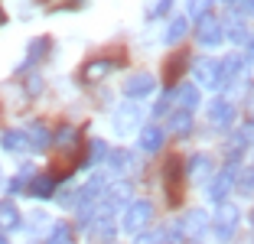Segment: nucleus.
Segmentation results:
<instances>
[{
	"label": "nucleus",
	"mask_w": 254,
	"mask_h": 244,
	"mask_svg": "<svg viewBox=\"0 0 254 244\" xmlns=\"http://www.w3.org/2000/svg\"><path fill=\"white\" fill-rule=\"evenodd\" d=\"M150 218H153V205H150L147 199H134L130 205L124 208V218H121V228L127 231V235H140L143 228L150 225Z\"/></svg>",
	"instance_id": "nucleus-1"
},
{
	"label": "nucleus",
	"mask_w": 254,
	"mask_h": 244,
	"mask_svg": "<svg viewBox=\"0 0 254 244\" xmlns=\"http://www.w3.org/2000/svg\"><path fill=\"white\" fill-rule=\"evenodd\" d=\"M238 218H241L238 205H232V202H222V205H218V212H215V235H218V241H228V238L235 235Z\"/></svg>",
	"instance_id": "nucleus-2"
},
{
	"label": "nucleus",
	"mask_w": 254,
	"mask_h": 244,
	"mask_svg": "<svg viewBox=\"0 0 254 244\" xmlns=\"http://www.w3.org/2000/svg\"><path fill=\"white\" fill-rule=\"evenodd\" d=\"M140 108H137L134 101H127V104H121L118 111H114V118H111V127H114V133H121V137H127V133H134V127L140 124Z\"/></svg>",
	"instance_id": "nucleus-3"
},
{
	"label": "nucleus",
	"mask_w": 254,
	"mask_h": 244,
	"mask_svg": "<svg viewBox=\"0 0 254 244\" xmlns=\"http://www.w3.org/2000/svg\"><path fill=\"white\" fill-rule=\"evenodd\" d=\"M195 36H199V46L215 49V46H222L225 30H222V23H218L212 13H205V16H199V30H195Z\"/></svg>",
	"instance_id": "nucleus-4"
},
{
	"label": "nucleus",
	"mask_w": 254,
	"mask_h": 244,
	"mask_svg": "<svg viewBox=\"0 0 254 244\" xmlns=\"http://www.w3.org/2000/svg\"><path fill=\"white\" fill-rule=\"evenodd\" d=\"M153 88H157V81H153L150 72H134V75H127V78H124V95L130 98V101H137V98H150Z\"/></svg>",
	"instance_id": "nucleus-5"
},
{
	"label": "nucleus",
	"mask_w": 254,
	"mask_h": 244,
	"mask_svg": "<svg viewBox=\"0 0 254 244\" xmlns=\"http://www.w3.org/2000/svg\"><path fill=\"white\" fill-rule=\"evenodd\" d=\"M205 228H209V212H202V208H189L180 218V231L189 235V238H202Z\"/></svg>",
	"instance_id": "nucleus-6"
},
{
	"label": "nucleus",
	"mask_w": 254,
	"mask_h": 244,
	"mask_svg": "<svg viewBox=\"0 0 254 244\" xmlns=\"http://www.w3.org/2000/svg\"><path fill=\"white\" fill-rule=\"evenodd\" d=\"M209 121L212 127H218V130H225V127L235 124V108L228 98H215V101L209 104Z\"/></svg>",
	"instance_id": "nucleus-7"
},
{
	"label": "nucleus",
	"mask_w": 254,
	"mask_h": 244,
	"mask_svg": "<svg viewBox=\"0 0 254 244\" xmlns=\"http://www.w3.org/2000/svg\"><path fill=\"white\" fill-rule=\"evenodd\" d=\"M195 81H199L202 88H218V85H222V65H218L215 59L195 62Z\"/></svg>",
	"instance_id": "nucleus-8"
},
{
	"label": "nucleus",
	"mask_w": 254,
	"mask_h": 244,
	"mask_svg": "<svg viewBox=\"0 0 254 244\" xmlns=\"http://www.w3.org/2000/svg\"><path fill=\"white\" fill-rule=\"evenodd\" d=\"M232 185H235V166H225L218 176H212V185H209L212 202H218V205H222V202L228 199V192H232Z\"/></svg>",
	"instance_id": "nucleus-9"
},
{
	"label": "nucleus",
	"mask_w": 254,
	"mask_h": 244,
	"mask_svg": "<svg viewBox=\"0 0 254 244\" xmlns=\"http://www.w3.org/2000/svg\"><path fill=\"white\" fill-rule=\"evenodd\" d=\"M23 133H26V140H30V147H33V150H39V153H46V147L53 143V133L46 130V124H43V121H30Z\"/></svg>",
	"instance_id": "nucleus-10"
},
{
	"label": "nucleus",
	"mask_w": 254,
	"mask_h": 244,
	"mask_svg": "<svg viewBox=\"0 0 254 244\" xmlns=\"http://www.w3.org/2000/svg\"><path fill=\"white\" fill-rule=\"evenodd\" d=\"M160 147H163V130L157 124H147L140 130V150L143 153H160Z\"/></svg>",
	"instance_id": "nucleus-11"
},
{
	"label": "nucleus",
	"mask_w": 254,
	"mask_h": 244,
	"mask_svg": "<svg viewBox=\"0 0 254 244\" xmlns=\"http://www.w3.org/2000/svg\"><path fill=\"white\" fill-rule=\"evenodd\" d=\"M173 98H176V108L180 111H195V104H199V88L195 85H180V88L173 91Z\"/></svg>",
	"instance_id": "nucleus-12"
},
{
	"label": "nucleus",
	"mask_w": 254,
	"mask_h": 244,
	"mask_svg": "<svg viewBox=\"0 0 254 244\" xmlns=\"http://www.w3.org/2000/svg\"><path fill=\"white\" fill-rule=\"evenodd\" d=\"M23 225V215L13 202H0V231H16Z\"/></svg>",
	"instance_id": "nucleus-13"
},
{
	"label": "nucleus",
	"mask_w": 254,
	"mask_h": 244,
	"mask_svg": "<svg viewBox=\"0 0 254 244\" xmlns=\"http://www.w3.org/2000/svg\"><path fill=\"white\" fill-rule=\"evenodd\" d=\"M118 65H121V59H95V62H88V65H85V81L105 78V75H111Z\"/></svg>",
	"instance_id": "nucleus-14"
},
{
	"label": "nucleus",
	"mask_w": 254,
	"mask_h": 244,
	"mask_svg": "<svg viewBox=\"0 0 254 244\" xmlns=\"http://www.w3.org/2000/svg\"><path fill=\"white\" fill-rule=\"evenodd\" d=\"M170 130L176 133V137H186V133H192V114L176 108V111L170 114Z\"/></svg>",
	"instance_id": "nucleus-15"
},
{
	"label": "nucleus",
	"mask_w": 254,
	"mask_h": 244,
	"mask_svg": "<svg viewBox=\"0 0 254 244\" xmlns=\"http://www.w3.org/2000/svg\"><path fill=\"white\" fill-rule=\"evenodd\" d=\"M189 176L192 179H212V160L202 156V153H195L192 160H189Z\"/></svg>",
	"instance_id": "nucleus-16"
},
{
	"label": "nucleus",
	"mask_w": 254,
	"mask_h": 244,
	"mask_svg": "<svg viewBox=\"0 0 254 244\" xmlns=\"http://www.w3.org/2000/svg\"><path fill=\"white\" fill-rule=\"evenodd\" d=\"M56 189V176H33L30 179V192L36 195V199H49Z\"/></svg>",
	"instance_id": "nucleus-17"
},
{
	"label": "nucleus",
	"mask_w": 254,
	"mask_h": 244,
	"mask_svg": "<svg viewBox=\"0 0 254 244\" xmlns=\"http://www.w3.org/2000/svg\"><path fill=\"white\" fill-rule=\"evenodd\" d=\"M0 147L10 150V153H20V150L30 147V140H26V133H20V130H7L3 137H0Z\"/></svg>",
	"instance_id": "nucleus-18"
},
{
	"label": "nucleus",
	"mask_w": 254,
	"mask_h": 244,
	"mask_svg": "<svg viewBox=\"0 0 254 244\" xmlns=\"http://www.w3.org/2000/svg\"><path fill=\"white\" fill-rule=\"evenodd\" d=\"M46 244H72V225L68 222H56L53 228H49Z\"/></svg>",
	"instance_id": "nucleus-19"
},
{
	"label": "nucleus",
	"mask_w": 254,
	"mask_h": 244,
	"mask_svg": "<svg viewBox=\"0 0 254 244\" xmlns=\"http://www.w3.org/2000/svg\"><path fill=\"white\" fill-rule=\"evenodd\" d=\"M218 65H222V81H225V78L235 81V78L241 75V68H245V59H241V56H228V59H222Z\"/></svg>",
	"instance_id": "nucleus-20"
},
{
	"label": "nucleus",
	"mask_w": 254,
	"mask_h": 244,
	"mask_svg": "<svg viewBox=\"0 0 254 244\" xmlns=\"http://www.w3.org/2000/svg\"><path fill=\"white\" fill-rule=\"evenodd\" d=\"M91 238H95V241H111L114 238V222L108 215H101V218L91 225Z\"/></svg>",
	"instance_id": "nucleus-21"
},
{
	"label": "nucleus",
	"mask_w": 254,
	"mask_h": 244,
	"mask_svg": "<svg viewBox=\"0 0 254 244\" xmlns=\"http://www.w3.org/2000/svg\"><path fill=\"white\" fill-rule=\"evenodd\" d=\"M186 30H189V23L183 20V16H176V20L166 26V46H176L183 36H186Z\"/></svg>",
	"instance_id": "nucleus-22"
},
{
	"label": "nucleus",
	"mask_w": 254,
	"mask_h": 244,
	"mask_svg": "<svg viewBox=\"0 0 254 244\" xmlns=\"http://www.w3.org/2000/svg\"><path fill=\"white\" fill-rule=\"evenodd\" d=\"M43 52H49V39H46V36L33 39V43H30V52H26V65L39 62V59H43Z\"/></svg>",
	"instance_id": "nucleus-23"
},
{
	"label": "nucleus",
	"mask_w": 254,
	"mask_h": 244,
	"mask_svg": "<svg viewBox=\"0 0 254 244\" xmlns=\"http://www.w3.org/2000/svg\"><path fill=\"white\" fill-rule=\"evenodd\" d=\"M222 30H225V36H228V43H245L248 39V30H245L241 20H232L228 26H222Z\"/></svg>",
	"instance_id": "nucleus-24"
},
{
	"label": "nucleus",
	"mask_w": 254,
	"mask_h": 244,
	"mask_svg": "<svg viewBox=\"0 0 254 244\" xmlns=\"http://www.w3.org/2000/svg\"><path fill=\"white\" fill-rule=\"evenodd\" d=\"M186 10H189V16H195V20H199V16H205L212 10V0H189Z\"/></svg>",
	"instance_id": "nucleus-25"
},
{
	"label": "nucleus",
	"mask_w": 254,
	"mask_h": 244,
	"mask_svg": "<svg viewBox=\"0 0 254 244\" xmlns=\"http://www.w3.org/2000/svg\"><path fill=\"white\" fill-rule=\"evenodd\" d=\"M30 179H33V170L26 166L23 173H16V179L10 183V189H13V192H20V189H30Z\"/></svg>",
	"instance_id": "nucleus-26"
},
{
	"label": "nucleus",
	"mask_w": 254,
	"mask_h": 244,
	"mask_svg": "<svg viewBox=\"0 0 254 244\" xmlns=\"http://www.w3.org/2000/svg\"><path fill=\"white\" fill-rule=\"evenodd\" d=\"M111 163L118 166V170H134V156L127 153V150L124 153H111Z\"/></svg>",
	"instance_id": "nucleus-27"
},
{
	"label": "nucleus",
	"mask_w": 254,
	"mask_h": 244,
	"mask_svg": "<svg viewBox=\"0 0 254 244\" xmlns=\"http://www.w3.org/2000/svg\"><path fill=\"white\" fill-rule=\"evenodd\" d=\"M238 189L245 195H254V166H251V170H245V176L238 179Z\"/></svg>",
	"instance_id": "nucleus-28"
},
{
	"label": "nucleus",
	"mask_w": 254,
	"mask_h": 244,
	"mask_svg": "<svg viewBox=\"0 0 254 244\" xmlns=\"http://www.w3.org/2000/svg\"><path fill=\"white\" fill-rule=\"evenodd\" d=\"M105 156H108V143H105V140H95V143H91V156H88V163L105 160Z\"/></svg>",
	"instance_id": "nucleus-29"
},
{
	"label": "nucleus",
	"mask_w": 254,
	"mask_h": 244,
	"mask_svg": "<svg viewBox=\"0 0 254 244\" xmlns=\"http://www.w3.org/2000/svg\"><path fill=\"white\" fill-rule=\"evenodd\" d=\"M235 7H238V10H241L245 16H254V0H238Z\"/></svg>",
	"instance_id": "nucleus-30"
},
{
	"label": "nucleus",
	"mask_w": 254,
	"mask_h": 244,
	"mask_svg": "<svg viewBox=\"0 0 254 244\" xmlns=\"http://www.w3.org/2000/svg\"><path fill=\"white\" fill-rule=\"evenodd\" d=\"M166 10H170V0H160L157 7L150 10V16H163V13H166Z\"/></svg>",
	"instance_id": "nucleus-31"
},
{
	"label": "nucleus",
	"mask_w": 254,
	"mask_h": 244,
	"mask_svg": "<svg viewBox=\"0 0 254 244\" xmlns=\"http://www.w3.org/2000/svg\"><path fill=\"white\" fill-rule=\"evenodd\" d=\"M241 140L254 143V121H251V124H245V130H241Z\"/></svg>",
	"instance_id": "nucleus-32"
},
{
	"label": "nucleus",
	"mask_w": 254,
	"mask_h": 244,
	"mask_svg": "<svg viewBox=\"0 0 254 244\" xmlns=\"http://www.w3.org/2000/svg\"><path fill=\"white\" fill-rule=\"evenodd\" d=\"M248 52H251V59H254V36H248Z\"/></svg>",
	"instance_id": "nucleus-33"
},
{
	"label": "nucleus",
	"mask_w": 254,
	"mask_h": 244,
	"mask_svg": "<svg viewBox=\"0 0 254 244\" xmlns=\"http://www.w3.org/2000/svg\"><path fill=\"white\" fill-rule=\"evenodd\" d=\"M248 98H251V101H248V104H251V111H254V88H251V95H248Z\"/></svg>",
	"instance_id": "nucleus-34"
},
{
	"label": "nucleus",
	"mask_w": 254,
	"mask_h": 244,
	"mask_svg": "<svg viewBox=\"0 0 254 244\" xmlns=\"http://www.w3.org/2000/svg\"><path fill=\"white\" fill-rule=\"evenodd\" d=\"M222 3H232V7H235V3H238V0H222Z\"/></svg>",
	"instance_id": "nucleus-35"
},
{
	"label": "nucleus",
	"mask_w": 254,
	"mask_h": 244,
	"mask_svg": "<svg viewBox=\"0 0 254 244\" xmlns=\"http://www.w3.org/2000/svg\"><path fill=\"white\" fill-rule=\"evenodd\" d=\"M0 23H7V16H3V10H0Z\"/></svg>",
	"instance_id": "nucleus-36"
},
{
	"label": "nucleus",
	"mask_w": 254,
	"mask_h": 244,
	"mask_svg": "<svg viewBox=\"0 0 254 244\" xmlns=\"http://www.w3.org/2000/svg\"><path fill=\"white\" fill-rule=\"evenodd\" d=\"M0 244H10V241H7V238H3V235H0Z\"/></svg>",
	"instance_id": "nucleus-37"
},
{
	"label": "nucleus",
	"mask_w": 254,
	"mask_h": 244,
	"mask_svg": "<svg viewBox=\"0 0 254 244\" xmlns=\"http://www.w3.org/2000/svg\"><path fill=\"white\" fill-rule=\"evenodd\" d=\"M251 228H254V212H251Z\"/></svg>",
	"instance_id": "nucleus-38"
}]
</instances>
